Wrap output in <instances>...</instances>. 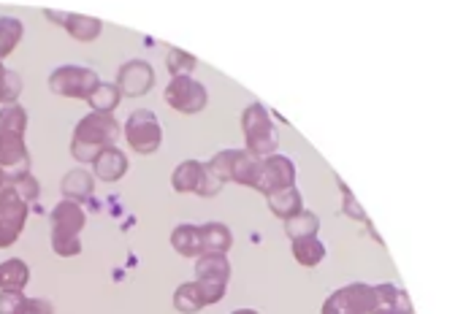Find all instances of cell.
Returning a JSON list of instances; mask_svg holds the SVG:
<instances>
[{
  "label": "cell",
  "mask_w": 466,
  "mask_h": 314,
  "mask_svg": "<svg viewBox=\"0 0 466 314\" xmlns=\"http://www.w3.org/2000/svg\"><path fill=\"white\" fill-rule=\"evenodd\" d=\"M266 204L271 209L274 217H279L282 222H287L290 217H295L301 209H303V201H301V193L298 188H285V190H274L266 196Z\"/></svg>",
  "instance_id": "18"
},
{
  "label": "cell",
  "mask_w": 466,
  "mask_h": 314,
  "mask_svg": "<svg viewBox=\"0 0 466 314\" xmlns=\"http://www.w3.org/2000/svg\"><path fill=\"white\" fill-rule=\"evenodd\" d=\"M372 314H415L409 295L396 284H374V309Z\"/></svg>",
  "instance_id": "14"
},
{
  "label": "cell",
  "mask_w": 466,
  "mask_h": 314,
  "mask_svg": "<svg viewBox=\"0 0 466 314\" xmlns=\"http://www.w3.org/2000/svg\"><path fill=\"white\" fill-rule=\"evenodd\" d=\"M290 252H293L295 263L303 266V268H315V266H321V263L326 260V255H329L326 244H323L318 236L293 239V241H290Z\"/></svg>",
  "instance_id": "17"
},
{
  "label": "cell",
  "mask_w": 466,
  "mask_h": 314,
  "mask_svg": "<svg viewBox=\"0 0 466 314\" xmlns=\"http://www.w3.org/2000/svg\"><path fill=\"white\" fill-rule=\"evenodd\" d=\"M171 247L182 255V257H193L198 260L204 255V244H201V231L198 225H177L171 231Z\"/></svg>",
  "instance_id": "21"
},
{
  "label": "cell",
  "mask_w": 466,
  "mask_h": 314,
  "mask_svg": "<svg viewBox=\"0 0 466 314\" xmlns=\"http://www.w3.org/2000/svg\"><path fill=\"white\" fill-rule=\"evenodd\" d=\"M122 125L117 122L114 114H98L90 111L87 117L79 119V125L74 127V138H71V154L74 161L82 166H92L95 157L106 149L114 146V141L119 138Z\"/></svg>",
  "instance_id": "1"
},
{
  "label": "cell",
  "mask_w": 466,
  "mask_h": 314,
  "mask_svg": "<svg viewBox=\"0 0 466 314\" xmlns=\"http://www.w3.org/2000/svg\"><path fill=\"white\" fill-rule=\"evenodd\" d=\"M166 103L180 114H201L209 103L207 87L193 76H177L166 84Z\"/></svg>",
  "instance_id": "7"
},
{
  "label": "cell",
  "mask_w": 466,
  "mask_h": 314,
  "mask_svg": "<svg viewBox=\"0 0 466 314\" xmlns=\"http://www.w3.org/2000/svg\"><path fill=\"white\" fill-rule=\"evenodd\" d=\"M52 252L57 257H76L82 255V239L79 236H60L52 233Z\"/></svg>",
  "instance_id": "33"
},
{
  "label": "cell",
  "mask_w": 466,
  "mask_h": 314,
  "mask_svg": "<svg viewBox=\"0 0 466 314\" xmlns=\"http://www.w3.org/2000/svg\"><path fill=\"white\" fill-rule=\"evenodd\" d=\"M0 171L6 174V185L31 171V152L25 135L0 130Z\"/></svg>",
  "instance_id": "9"
},
{
  "label": "cell",
  "mask_w": 466,
  "mask_h": 314,
  "mask_svg": "<svg viewBox=\"0 0 466 314\" xmlns=\"http://www.w3.org/2000/svg\"><path fill=\"white\" fill-rule=\"evenodd\" d=\"M25 28L14 17H0V60H6L22 41Z\"/></svg>",
  "instance_id": "26"
},
{
  "label": "cell",
  "mask_w": 466,
  "mask_h": 314,
  "mask_svg": "<svg viewBox=\"0 0 466 314\" xmlns=\"http://www.w3.org/2000/svg\"><path fill=\"white\" fill-rule=\"evenodd\" d=\"M127 174V154L117 146H106L92 163V177L106 182V185H114L119 182L122 177Z\"/></svg>",
  "instance_id": "13"
},
{
  "label": "cell",
  "mask_w": 466,
  "mask_h": 314,
  "mask_svg": "<svg viewBox=\"0 0 466 314\" xmlns=\"http://www.w3.org/2000/svg\"><path fill=\"white\" fill-rule=\"evenodd\" d=\"M98 84H101L98 74L92 68H82V65H63L49 74V90L55 95L71 98V100H87Z\"/></svg>",
  "instance_id": "4"
},
{
  "label": "cell",
  "mask_w": 466,
  "mask_h": 314,
  "mask_svg": "<svg viewBox=\"0 0 466 314\" xmlns=\"http://www.w3.org/2000/svg\"><path fill=\"white\" fill-rule=\"evenodd\" d=\"M258 171H260V157L250 154L247 149H236V152H233L231 182H236V185H242V188H255Z\"/></svg>",
  "instance_id": "20"
},
{
  "label": "cell",
  "mask_w": 466,
  "mask_h": 314,
  "mask_svg": "<svg viewBox=\"0 0 466 314\" xmlns=\"http://www.w3.org/2000/svg\"><path fill=\"white\" fill-rule=\"evenodd\" d=\"M231 314H260V311H255V309H236V311H231Z\"/></svg>",
  "instance_id": "37"
},
{
  "label": "cell",
  "mask_w": 466,
  "mask_h": 314,
  "mask_svg": "<svg viewBox=\"0 0 466 314\" xmlns=\"http://www.w3.org/2000/svg\"><path fill=\"white\" fill-rule=\"evenodd\" d=\"M22 76L17 71H9L4 65V60H0V106H12L20 100L22 95Z\"/></svg>",
  "instance_id": "28"
},
{
  "label": "cell",
  "mask_w": 466,
  "mask_h": 314,
  "mask_svg": "<svg viewBox=\"0 0 466 314\" xmlns=\"http://www.w3.org/2000/svg\"><path fill=\"white\" fill-rule=\"evenodd\" d=\"M198 231H201L204 255H225L233 247V233L223 222H207V225H198Z\"/></svg>",
  "instance_id": "19"
},
{
  "label": "cell",
  "mask_w": 466,
  "mask_h": 314,
  "mask_svg": "<svg viewBox=\"0 0 466 314\" xmlns=\"http://www.w3.org/2000/svg\"><path fill=\"white\" fill-rule=\"evenodd\" d=\"M114 84L122 98H144L154 87V68L146 60H127L117 71Z\"/></svg>",
  "instance_id": "10"
},
{
  "label": "cell",
  "mask_w": 466,
  "mask_h": 314,
  "mask_svg": "<svg viewBox=\"0 0 466 314\" xmlns=\"http://www.w3.org/2000/svg\"><path fill=\"white\" fill-rule=\"evenodd\" d=\"M285 188H295V163L287 154H268L260 161V171H258V182L252 190L268 196L274 190H285Z\"/></svg>",
  "instance_id": "8"
},
{
  "label": "cell",
  "mask_w": 466,
  "mask_h": 314,
  "mask_svg": "<svg viewBox=\"0 0 466 314\" xmlns=\"http://www.w3.org/2000/svg\"><path fill=\"white\" fill-rule=\"evenodd\" d=\"M122 133H125L127 146H130L136 154H144V157H146V154H154V152L161 149V144H163L161 119H158V114L149 111V109H136V111H130V117L125 119Z\"/></svg>",
  "instance_id": "3"
},
{
  "label": "cell",
  "mask_w": 466,
  "mask_h": 314,
  "mask_svg": "<svg viewBox=\"0 0 466 314\" xmlns=\"http://www.w3.org/2000/svg\"><path fill=\"white\" fill-rule=\"evenodd\" d=\"M44 17L52 20L55 25L66 28V33H68L74 41H82V44H92V41L101 36V31H103L101 20H95V17H84V14H60V12L47 9Z\"/></svg>",
  "instance_id": "11"
},
{
  "label": "cell",
  "mask_w": 466,
  "mask_h": 314,
  "mask_svg": "<svg viewBox=\"0 0 466 314\" xmlns=\"http://www.w3.org/2000/svg\"><path fill=\"white\" fill-rule=\"evenodd\" d=\"M233 152L236 149H223V152H217L215 157H209V161L204 163L207 166V171L225 188L228 182H231V166H233Z\"/></svg>",
  "instance_id": "30"
},
{
  "label": "cell",
  "mask_w": 466,
  "mask_h": 314,
  "mask_svg": "<svg viewBox=\"0 0 466 314\" xmlns=\"http://www.w3.org/2000/svg\"><path fill=\"white\" fill-rule=\"evenodd\" d=\"M28 306V295L22 290H4L0 292V314H22Z\"/></svg>",
  "instance_id": "34"
},
{
  "label": "cell",
  "mask_w": 466,
  "mask_h": 314,
  "mask_svg": "<svg viewBox=\"0 0 466 314\" xmlns=\"http://www.w3.org/2000/svg\"><path fill=\"white\" fill-rule=\"evenodd\" d=\"M28 214L31 206L14 193V188L6 185L0 190V249H9L17 244V239L28 225Z\"/></svg>",
  "instance_id": "5"
},
{
  "label": "cell",
  "mask_w": 466,
  "mask_h": 314,
  "mask_svg": "<svg viewBox=\"0 0 466 314\" xmlns=\"http://www.w3.org/2000/svg\"><path fill=\"white\" fill-rule=\"evenodd\" d=\"M318 231H321V217L315 212H309V209H301L295 217H290L285 222V233H287L290 241L293 239H306V236H318Z\"/></svg>",
  "instance_id": "24"
},
{
  "label": "cell",
  "mask_w": 466,
  "mask_h": 314,
  "mask_svg": "<svg viewBox=\"0 0 466 314\" xmlns=\"http://www.w3.org/2000/svg\"><path fill=\"white\" fill-rule=\"evenodd\" d=\"M49 225H52V233H60V236H82V231L87 225V214H84L82 204L60 201L49 212Z\"/></svg>",
  "instance_id": "12"
},
{
  "label": "cell",
  "mask_w": 466,
  "mask_h": 314,
  "mask_svg": "<svg viewBox=\"0 0 466 314\" xmlns=\"http://www.w3.org/2000/svg\"><path fill=\"white\" fill-rule=\"evenodd\" d=\"M242 133H244V149L255 157L277 154L279 149V133L274 127V117L263 103H250L242 111Z\"/></svg>",
  "instance_id": "2"
},
{
  "label": "cell",
  "mask_w": 466,
  "mask_h": 314,
  "mask_svg": "<svg viewBox=\"0 0 466 314\" xmlns=\"http://www.w3.org/2000/svg\"><path fill=\"white\" fill-rule=\"evenodd\" d=\"M204 182H207V166L201 161H185L171 174V188L177 193H185V196H190V193L201 196Z\"/></svg>",
  "instance_id": "15"
},
{
  "label": "cell",
  "mask_w": 466,
  "mask_h": 314,
  "mask_svg": "<svg viewBox=\"0 0 466 314\" xmlns=\"http://www.w3.org/2000/svg\"><path fill=\"white\" fill-rule=\"evenodd\" d=\"M60 193H63V201H74V204H84L92 198L95 193V177L92 171L87 169H74L63 177L60 182Z\"/></svg>",
  "instance_id": "16"
},
{
  "label": "cell",
  "mask_w": 466,
  "mask_h": 314,
  "mask_svg": "<svg viewBox=\"0 0 466 314\" xmlns=\"http://www.w3.org/2000/svg\"><path fill=\"white\" fill-rule=\"evenodd\" d=\"M22 314H55V309L47 298H28V306Z\"/></svg>",
  "instance_id": "36"
},
{
  "label": "cell",
  "mask_w": 466,
  "mask_h": 314,
  "mask_svg": "<svg viewBox=\"0 0 466 314\" xmlns=\"http://www.w3.org/2000/svg\"><path fill=\"white\" fill-rule=\"evenodd\" d=\"M196 65H198V60L193 55L182 52V49H169V55H166V71L171 74V79H177V76H193Z\"/></svg>",
  "instance_id": "31"
},
{
  "label": "cell",
  "mask_w": 466,
  "mask_h": 314,
  "mask_svg": "<svg viewBox=\"0 0 466 314\" xmlns=\"http://www.w3.org/2000/svg\"><path fill=\"white\" fill-rule=\"evenodd\" d=\"M374 309V284L364 282H350L339 290H334L326 303L323 314H372Z\"/></svg>",
  "instance_id": "6"
},
{
  "label": "cell",
  "mask_w": 466,
  "mask_h": 314,
  "mask_svg": "<svg viewBox=\"0 0 466 314\" xmlns=\"http://www.w3.org/2000/svg\"><path fill=\"white\" fill-rule=\"evenodd\" d=\"M4 188H6V174L0 171V190H4Z\"/></svg>",
  "instance_id": "38"
},
{
  "label": "cell",
  "mask_w": 466,
  "mask_h": 314,
  "mask_svg": "<svg viewBox=\"0 0 466 314\" xmlns=\"http://www.w3.org/2000/svg\"><path fill=\"white\" fill-rule=\"evenodd\" d=\"M174 309L182 314H198L201 309H207L204 295L196 282H185L174 290Z\"/></svg>",
  "instance_id": "25"
},
{
  "label": "cell",
  "mask_w": 466,
  "mask_h": 314,
  "mask_svg": "<svg viewBox=\"0 0 466 314\" xmlns=\"http://www.w3.org/2000/svg\"><path fill=\"white\" fill-rule=\"evenodd\" d=\"M339 190H342V212L350 217V220H356V222H369L366 220V214H364V209L358 206V201H356V196L339 182Z\"/></svg>",
  "instance_id": "35"
},
{
  "label": "cell",
  "mask_w": 466,
  "mask_h": 314,
  "mask_svg": "<svg viewBox=\"0 0 466 314\" xmlns=\"http://www.w3.org/2000/svg\"><path fill=\"white\" fill-rule=\"evenodd\" d=\"M9 188H14V193L31 206L39 196H41V185H39V179L28 171V174H22V177H17V179H12L9 182Z\"/></svg>",
  "instance_id": "32"
},
{
  "label": "cell",
  "mask_w": 466,
  "mask_h": 314,
  "mask_svg": "<svg viewBox=\"0 0 466 314\" xmlns=\"http://www.w3.org/2000/svg\"><path fill=\"white\" fill-rule=\"evenodd\" d=\"M31 282V266L22 257H9L0 263V292L4 290H22Z\"/></svg>",
  "instance_id": "22"
},
{
  "label": "cell",
  "mask_w": 466,
  "mask_h": 314,
  "mask_svg": "<svg viewBox=\"0 0 466 314\" xmlns=\"http://www.w3.org/2000/svg\"><path fill=\"white\" fill-rule=\"evenodd\" d=\"M119 100H122V95H119L117 84H106V82H101L95 87V92L87 98L90 109L98 111V114H114V109L119 106Z\"/></svg>",
  "instance_id": "27"
},
{
  "label": "cell",
  "mask_w": 466,
  "mask_h": 314,
  "mask_svg": "<svg viewBox=\"0 0 466 314\" xmlns=\"http://www.w3.org/2000/svg\"><path fill=\"white\" fill-rule=\"evenodd\" d=\"M196 279H212V282H225L231 279V263L225 255H201L196 260Z\"/></svg>",
  "instance_id": "23"
},
{
  "label": "cell",
  "mask_w": 466,
  "mask_h": 314,
  "mask_svg": "<svg viewBox=\"0 0 466 314\" xmlns=\"http://www.w3.org/2000/svg\"><path fill=\"white\" fill-rule=\"evenodd\" d=\"M0 130L25 135V130H28V111H25V106H20V103L0 106Z\"/></svg>",
  "instance_id": "29"
}]
</instances>
